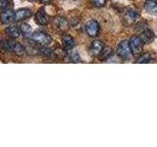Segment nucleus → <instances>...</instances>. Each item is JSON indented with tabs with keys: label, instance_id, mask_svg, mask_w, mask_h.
Listing matches in <instances>:
<instances>
[{
	"label": "nucleus",
	"instance_id": "obj_18",
	"mask_svg": "<svg viewBox=\"0 0 157 147\" xmlns=\"http://www.w3.org/2000/svg\"><path fill=\"white\" fill-rule=\"evenodd\" d=\"M151 54L149 53H145L144 55H141L137 60L136 61V63L137 64H146V63H149L151 60Z\"/></svg>",
	"mask_w": 157,
	"mask_h": 147
},
{
	"label": "nucleus",
	"instance_id": "obj_9",
	"mask_svg": "<svg viewBox=\"0 0 157 147\" xmlns=\"http://www.w3.org/2000/svg\"><path fill=\"white\" fill-rule=\"evenodd\" d=\"M62 44H63L64 49H65V51H68L73 49L74 46H75V40H74V38L71 36H69V34H64L62 36Z\"/></svg>",
	"mask_w": 157,
	"mask_h": 147
},
{
	"label": "nucleus",
	"instance_id": "obj_8",
	"mask_svg": "<svg viewBox=\"0 0 157 147\" xmlns=\"http://www.w3.org/2000/svg\"><path fill=\"white\" fill-rule=\"evenodd\" d=\"M0 20L5 24L12 23L15 21V12L11 11V10H4L0 15Z\"/></svg>",
	"mask_w": 157,
	"mask_h": 147
},
{
	"label": "nucleus",
	"instance_id": "obj_4",
	"mask_svg": "<svg viewBox=\"0 0 157 147\" xmlns=\"http://www.w3.org/2000/svg\"><path fill=\"white\" fill-rule=\"evenodd\" d=\"M144 42H142L141 38L140 36H132L129 40V45L131 48V51L134 55H137L142 52V48H144Z\"/></svg>",
	"mask_w": 157,
	"mask_h": 147
},
{
	"label": "nucleus",
	"instance_id": "obj_3",
	"mask_svg": "<svg viewBox=\"0 0 157 147\" xmlns=\"http://www.w3.org/2000/svg\"><path fill=\"white\" fill-rule=\"evenodd\" d=\"M117 54L123 60H129L132 57V51L129 45V41L123 40L117 46Z\"/></svg>",
	"mask_w": 157,
	"mask_h": 147
},
{
	"label": "nucleus",
	"instance_id": "obj_20",
	"mask_svg": "<svg viewBox=\"0 0 157 147\" xmlns=\"http://www.w3.org/2000/svg\"><path fill=\"white\" fill-rule=\"evenodd\" d=\"M92 5H94L95 7H103L106 4V0H90Z\"/></svg>",
	"mask_w": 157,
	"mask_h": 147
},
{
	"label": "nucleus",
	"instance_id": "obj_17",
	"mask_svg": "<svg viewBox=\"0 0 157 147\" xmlns=\"http://www.w3.org/2000/svg\"><path fill=\"white\" fill-rule=\"evenodd\" d=\"M54 26L59 29H65L68 26V23L64 18L59 17V18L55 19V21H54Z\"/></svg>",
	"mask_w": 157,
	"mask_h": 147
},
{
	"label": "nucleus",
	"instance_id": "obj_6",
	"mask_svg": "<svg viewBox=\"0 0 157 147\" xmlns=\"http://www.w3.org/2000/svg\"><path fill=\"white\" fill-rule=\"evenodd\" d=\"M32 16H33V13L31 10L28 8H22L15 12V21L21 22V21H24V20L29 19Z\"/></svg>",
	"mask_w": 157,
	"mask_h": 147
},
{
	"label": "nucleus",
	"instance_id": "obj_5",
	"mask_svg": "<svg viewBox=\"0 0 157 147\" xmlns=\"http://www.w3.org/2000/svg\"><path fill=\"white\" fill-rule=\"evenodd\" d=\"M99 31H100V26L95 20H90V21H88L86 24V32L90 36L94 37L98 36Z\"/></svg>",
	"mask_w": 157,
	"mask_h": 147
},
{
	"label": "nucleus",
	"instance_id": "obj_16",
	"mask_svg": "<svg viewBox=\"0 0 157 147\" xmlns=\"http://www.w3.org/2000/svg\"><path fill=\"white\" fill-rule=\"evenodd\" d=\"M38 53L43 58H53L55 56V52H54L52 49L50 48H47V47H42V48H39L38 49Z\"/></svg>",
	"mask_w": 157,
	"mask_h": 147
},
{
	"label": "nucleus",
	"instance_id": "obj_10",
	"mask_svg": "<svg viewBox=\"0 0 157 147\" xmlns=\"http://www.w3.org/2000/svg\"><path fill=\"white\" fill-rule=\"evenodd\" d=\"M145 11L151 15H157V0H145Z\"/></svg>",
	"mask_w": 157,
	"mask_h": 147
},
{
	"label": "nucleus",
	"instance_id": "obj_19",
	"mask_svg": "<svg viewBox=\"0 0 157 147\" xmlns=\"http://www.w3.org/2000/svg\"><path fill=\"white\" fill-rule=\"evenodd\" d=\"M20 29H21V32H22V33L24 34V36H27V34L32 32L31 26L28 24H26V23H24V24H21V26H20Z\"/></svg>",
	"mask_w": 157,
	"mask_h": 147
},
{
	"label": "nucleus",
	"instance_id": "obj_21",
	"mask_svg": "<svg viewBox=\"0 0 157 147\" xmlns=\"http://www.w3.org/2000/svg\"><path fill=\"white\" fill-rule=\"evenodd\" d=\"M9 4V0H0V9H5Z\"/></svg>",
	"mask_w": 157,
	"mask_h": 147
},
{
	"label": "nucleus",
	"instance_id": "obj_2",
	"mask_svg": "<svg viewBox=\"0 0 157 147\" xmlns=\"http://www.w3.org/2000/svg\"><path fill=\"white\" fill-rule=\"evenodd\" d=\"M1 46L5 50L13 52L17 55H24L26 52V48L16 40H5L1 43Z\"/></svg>",
	"mask_w": 157,
	"mask_h": 147
},
{
	"label": "nucleus",
	"instance_id": "obj_11",
	"mask_svg": "<svg viewBox=\"0 0 157 147\" xmlns=\"http://www.w3.org/2000/svg\"><path fill=\"white\" fill-rule=\"evenodd\" d=\"M140 37L141 38L142 42L144 44H149L154 40L155 36H154V33L152 31H150V29H145V31H144L140 33Z\"/></svg>",
	"mask_w": 157,
	"mask_h": 147
},
{
	"label": "nucleus",
	"instance_id": "obj_15",
	"mask_svg": "<svg viewBox=\"0 0 157 147\" xmlns=\"http://www.w3.org/2000/svg\"><path fill=\"white\" fill-rule=\"evenodd\" d=\"M113 55V49L110 46H104L103 50L99 54V59L101 61H105L107 59H109Z\"/></svg>",
	"mask_w": 157,
	"mask_h": 147
},
{
	"label": "nucleus",
	"instance_id": "obj_22",
	"mask_svg": "<svg viewBox=\"0 0 157 147\" xmlns=\"http://www.w3.org/2000/svg\"><path fill=\"white\" fill-rule=\"evenodd\" d=\"M52 0H40V2L43 4H47V3H50Z\"/></svg>",
	"mask_w": 157,
	"mask_h": 147
},
{
	"label": "nucleus",
	"instance_id": "obj_1",
	"mask_svg": "<svg viewBox=\"0 0 157 147\" xmlns=\"http://www.w3.org/2000/svg\"><path fill=\"white\" fill-rule=\"evenodd\" d=\"M25 37L29 38V40L36 42V43L39 44V45H41V46H47L52 41V38H51L50 36H49V34L43 32H40V31H36L34 32H31V33L27 34V36H25Z\"/></svg>",
	"mask_w": 157,
	"mask_h": 147
},
{
	"label": "nucleus",
	"instance_id": "obj_12",
	"mask_svg": "<svg viewBox=\"0 0 157 147\" xmlns=\"http://www.w3.org/2000/svg\"><path fill=\"white\" fill-rule=\"evenodd\" d=\"M139 17H140V14L137 13L136 10L135 9H128L125 14V19L127 20V22L129 24L135 23Z\"/></svg>",
	"mask_w": 157,
	"mask_h": 147
},
{
	"label": "nucleus",
	"instance_id": "obj_7",
	"mask_svg": "<svg viewBox=\"0 0 157 147\" xmlns=\"http://www.w3.org/2000/svg\"><path fill=\"white\" fill-rule=\"evenodd\" d=\"M104 43L100 40H94L92 41V43L90 44V50L91 52V54L93 56H99V54L101 53V51L104 48Z\"/></svg>",
	"mask_w": 157,
	"mask_h": 147
},
{
	"label": "nucleus",
	"instance_id": "obj_14",
	"mask_svg": "<svg viewBox=\"0 0 157 147\" xmlns=\"http://www.w3.org/2000/svg\"><path fill=\"white\" fill-rule=\"evenodd\" d=\"M36 21L40 26H46L48 24V16L43 11H38L36 14Z\"/></svg>",
	"mask_w": 157,
	"mask_h": 147
},
{
	"label": "nucleus",
	"instance_id": "obj_13",
	"mask_svg": "<svg viewBox=\"0 0 157 147\" xmlns=\"http://www.w3.org/2000/svg\"><path fill=\"white\" fill-rule=\"evenodd\" d=\"M5 32H6L8 36L12 38H18L22 33L21 29H20V28L17 26H10L5 29Z\"/></svg>",
	"mask_w": 157,
	"mask_h": 147
}]
</instances>
